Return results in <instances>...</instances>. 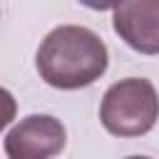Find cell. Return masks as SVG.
Returning <instances> with one entry per match:
<instances>
[{
    "instance_id": "obj_1",
    "label": "cell",
    "mask_w": 159,
    "mask_h": 159,
    "mask_svg": "<svg viewBox=\"0 0 159 159\" xmlns=\"http://www.w3.org/2000/svg\"><path fill=\"white\" fill-rule=\"evenodd\" d=\"M107 45L82 25H60L40 45L35 65L40 77L57 89H80L99 80L107 70Z\"/></svg>"
},
{
    "instance_id": "obj_2",
    "label": "cell",
    "mask_w": 159,
    "mask_h": 159,
    "mask_svg": "<svg viewBox=\"0 0 159 159\" xmlns=\"http://www.w3.org/2000/svg\"><path fill=\"white\" fill-rule=\"evenodd\" d=\"M102 127L114 137H142L159 119V94L144 77L114 82L99 104Z\"/></svg>"
},
{
    "instance_id": "obj_3",
    "label": "cell",
    "mask_w": 159,
    "mask_h": 159,
    "mask_svg": "<svg viewBox=\"0 0 159 159\" xmlns=\"http://www.w3.org/2000/svg\"><path fill=\"white\" fill-rule=\"evenodd\" d=\"M65 124L50 114H30L5 134L7 159H50L65 147Z\"/></svg>"
},
{
    "instance_id": "obj_4",
    "label": "cell",
    "mask_w": 159,
    "mask_h": 159,
    "mask_svg": "<svg viewBox=\"0 0 159 159\" xmlns=\"http://www.w3.org/2000/svg\"><path fill=\"white\" fill-rule=\"evenodd\" d=\"M114 32L142 55H159V0H132L112 7Z\"/></svg>"
},
{
    "instance_id": "obj_5",
    "label": "cell",
    "mask_w": 159,
    "mask_h": 159,
    "mask_svg": "<svg viewBox=\"0 0 159 159\" xmlns=\"http://www.w3.org/2000/svg\"><path fill=\"white\" fill-rule=\"evenodd\" d=\"M127 159H149V157H127Z\"/></svg>"
}]
</instances>
